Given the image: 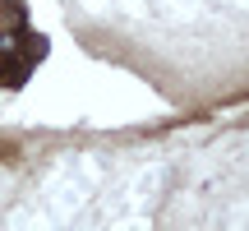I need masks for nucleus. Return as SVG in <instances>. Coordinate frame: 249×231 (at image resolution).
<instances>
[{"label": "nucleus", "instance_id": "nucleus-1", "mask_svg": "<svg viewBox=\"0 0 249 231\" xmlns=\"http://www.w3.org/2000/svg\"><path fill=\"white\" fill-rule=\"evenodd\" d=\"M14 46H18L14 33H0V56H14Z\"/></svg>", "mask_w": 249, "mask_h": 231}]
</instances>
